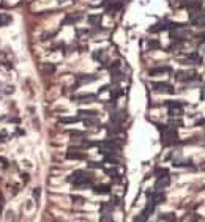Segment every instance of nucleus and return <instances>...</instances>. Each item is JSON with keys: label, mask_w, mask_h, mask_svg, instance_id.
<instances>
[{"label": "nucleus", "mask_w": 205, "mask_h": 222, "mask_svg": "<svg viewBox=\"0 0 205 222\" xmlns=\"http://www.w3.org/2000/svg\"><path fill=\"white\" fill-rule=\"evenodd\" d=\"M68 181L73 183L78 189H85V187L92 186L93 177H92V173H88L85 170H76L71 173V177H68Z\"/></svg>", "instance_id": "1"}, {"label": "nucleus", "mask_w": 205, "mask_h": 222, "mask_svg": "<svg viewBox=\"0 0 205 222\" xmlns=\"http://www.w3.org/2000/svg\"><path fill=\"white\" fill-rule=\"evenodd\" d=\"M160 129H161V139H163L164 145H170V143L178 140V134H177L175 128H172V126H160Z\"/></svg>", "instance_id": "2"}, {"label": "nucleus", "mask_w": 205, "mask_h": 222, "mask_svg": "<svg viewBox=\"0 0 205 222\" xmlns=\"http://www.w3.org/2000/svg\"><path fill=\"white\" fill-rule=\"evenodd\" d=\"M153 90H155L156 93H174V87L167 82H155V84H151Z\"/></svg>", "instance_id": "3"}, {"label": "nucleus", "mask_w": 205, "mask_h": 222, "mask_svg": "<svg viewBox=\"0 0 205 222\" xmlns=\"http://www.w3.org/2000/svg\"><path fill=\"white\" fill-rule=\"evenodd\" d=\"M167 107H169V115L170 117H178L183 113V107L180 103H175V101H169L167 103Z\"/></svg>", "instance_id": "4"}, {"label": "nucleus", "mask_w": 205, "mask_h": 222, "mask_svg": "<svg viewBox=\"0 0 205 222\" xmlns=\"http://www.w3.org/2000/svg\"><path fill=\"white\" fill-rule=\"evenodd\" d=\"M191 24L196 27H205V13H191Z\"/></svg>", "instance_id": "5"}, {"label": "nucleus", "mask_w": 205, "mask_h": 222, "mask_svg": "<svg viewBox=\"0 0 205 222\" xmlns=\"http://www.w3.org/2000/svg\"><path fill=\"white\" fill-rule=\"evenodd\" d=\"M182 63H191V65H200L202 63V55L199 52H193V54H188L186 58L182 62Z\"/></svg>", "instance_id": "6"}, {"label": "nucleus", "mask_w": 205, "mask_h": 222, "mask_svg": "<svg viewBox=\"0 0 205 222\" xmlns=\"http://www.w3.org/2000/svg\"><path fill=\"white\" fill-rule=\"evenodd\" d=\"M66 158L68 159H85L87 155L81 153V150H78V148H69L68 153H66Z\"/></svg>", "instance_id": "7"}, {"label": "nucleus", "mask_w": 205, "mask_h": 222, "mask_svg": "<svg viewBox=\"0 0 205 222\" xmlns=\"http://www.w3.org/2000/svg\"><path fill=\"white\" fill-rule=\"evenodd\" d=\"M126 118V112L125 110H114V112H111V120H112V123H123V120Z\"/></svg>", "instance_id": "8"}, {"label": "nucleus", "mask_w": 205, "mask_h": 222, "mask_svg": "<svg viewBox=\"0 0 205 222\" xmlns=\"http://www.w3.org/2000/svg\"><path fill=\"white\" fill-rule=\"evenodd\" d=\"M164 200H166V195H164L163 192H160V191H156L155 194L150 195V202H151L153 205H160V203H163Z\"/></svg>", "instance_id": "9"}, {"label": "nucleus", "mask_w": 205, "mask_h": 222, "mask_svg": "<svg viewBox=\"0 0 205 222\" xmlns=\"http://www.w3.org/2000/svg\"><path fill=\"white\" fill-rule=\"evenodd\" d=\"M95 99H96V95H92V93H88V95H79L78 98H76V101L81 103V104H87V103H92Z\"/></svg>", "instance_id": "10"}, {"label": "nucleus", "mask_w": 205, "mask_h": 222, "mask_svg": "<svg viewBox=\"0 0 205 222\" xmlns=\"http://www.w3.org/2000/svg\"><path fill=\"white\" fill-rule=\"evenodd\" d=\"M169 183H170L169 175H167V177H163V178H158V180H156V184H155V191H161V189L167 187Z\"/></svg>", "instance_id": "11"}, {"label": "nucleus", "mask_w": 205, "mask_h": 222, "mask_svg": "<svg viewBox=\"0 0 205 222\" xmlns=\"http://www.w3.org/2000/svg\"><path fill=\"white\" fill-rule=\"evenodd\" d=\"M164 72H170V68H169V66L153 68V69H150V76H158V74H164Z\"/></svg>", "instance_id": "12"}, {"label": "nucleus", "mask_w": 205, "mask_h": 222, "mask_svg": "<svg viewBox=\"0 0 205 222\" xmlns=\"http://www.w3.org/2000/svg\"><path fill=\"white\" fill-rule=\"evenodd\" d=\"M93 192L95 194H109L111 192V186H107V184H98V186L93 187Z\"/></svg>", "instance_id": "13"}, {"label": "nucleus", "mask_w": 205, "mask_h": 222, "mask_svg": "<svg viewBox=\"0 0 205 222\" xmlns=\"http://www.w3.org/2000/svg\"><path fill=\"white\" fill-rule=\"evenodd\" d=\"M78 117H79V118H92V117H96V112H95V110L81 109V110L78 112Z\"/></svg>", "instance_id": "14"}, {"label": "nucleus", "mask_w": 205, "mask_h": 222, "mask_svg": "<svg viewBox=\"0 0 205 222\" xmlns=\"http://www.w3.org/2000/svg\"><path fill=\"white\" fill-rule=\"evenodd\" d=\"M98 76H93V74H79L78 76V81L79 82H92V81H96Z\"/></svg>", "instance_id": "15"}, {"label": "nucleus", "mask_w": 205, "mask_h": 222, "mask_svg": "<svg viewBox=\"0 0 205 222\" xmlns=\"http://www.w3.org/2000/svg\"><path fill=\"white\" fill-rule=\"evenodd\" d=\"M41 71L44 74H52V72H55V65H52V63H43L41 65Z\"/></svg>", "instance_id": "16"}, {"label": "nucleus", "mask_w": 205, "mask_h": 222, "mask_svg": "<svg viewBox=\"0 0 205 222\" xmlns=\"http://www.w3.org/2000/svg\"><path fill=\"white\" fill-rule=\"evenodd\" d=\"M11 16L10 14H0V27H3V25H8V24L11 22Z\"/></svg>", "instance_id": "17"}, {"label": "nucleus", "mask_w": 205, "mask_h": 222, "mask_svg": "<svg viewBox=\"0 0 205 222\" xmlns=\"http://www.w3.org/2000/svg\"><path fill=\"white\" fill-rule=\"evenodd\" d=\"M84 121H85V126H87V128H93V126H98V125H99V121L95 120V117H92V118H84Z\"/></svg>", "instance_id": "18"}, {"label": "nucleus", "mask_w": 205, "mask_h": 222, "mask_svg": "<svg viewBox=\"0 0 205 222\" xmlns=\"http://www.w3.org/2000/svg\"><path fill=\"white\" fill-rule=\"evenodd\" d=\"M82 17V14H71L65 19V24H74V22H78L79 19Z\"/></svg>", "instance_id": "19"}, {"label": "nucleus", "mask_w": 205, "mask_h": 222, "mask_svg": "<svg viewBox=\"0 0 205 222\" xmlns=\"http://www.w3.org/2000/svg\"><path fill=\"white\" fill-rule=\"evenodd\" d=\"M99 22H101V16H99V14H92V16H88V24H92V25H98Z\"/></svg>", "instance_id": "20"}, {"label": "nucleus", "mask_w": 205, "mask_h": 222, "mask_svg": "<svg viewBox=\"0 0 205 222\" xmlns=\"http://www.w3.org/2000/svg\"><path fill=\"white\" fill-rule=\"evenodd\" d=\"M147 46H148V49H151V51H155V49H160V47H161L160 41H156V39H150V41L147 43Z\"/></svg>", "instance_id": "21"}, {"label": "nucleus", "mask_w": 205, "mask_h": 222, "mask_svg": "<svg viewBox=\"0 0 205 222\" xmlns=\"http://www.w3.org/2000/svg\"><path fill=\"white\" fill-rule=\"evenodd\" d=\"M167 175H169L167 169H156L155 170V177L156 178H163V177H167Z\"/></svg>", "instance_id": "22"}, {"label": "nucleus", "mask_w": 205, "mask_h": 222, "mask_svg": "<svg viewBox=\"0 0 205 222\" xmlns=\"http://www.w3.org/2000/svg\"><path fill=\"white\" fill-rule=\"evenodd\" d=\"M78 120H79V117H62L59 121L60 123H76Z\"/></svg>", "instance_id": "23"}, {"label": "nucleus", "mask_w": 205, "mask_h": 222, "mask_svg": "<svg viewBox=\"0 0 205 222\" xmlns=\"http://www.w3.org/2000/svg\"><path fill=\"white\" fill-rule=\"evenodd\" d=\"M160 219H161V220H167V222H175V216H174V214H166V213H164V214L160 216Z\"/></svg>", "instance_id": "24"}, {"label": "nucleus", "mask_w": 205, "mask_h": 222, "mask_svg": "<svg viewBox=\"0 0 205 222\" xmlns=\"http://www.w3.org/2000/svg\"><path fill=\"white\" fill-rule=\"evenodd\" d=\"M175 167H185V165H191V161H174Z\"/></svg>", "instance_id": "25"}, {"label": "nucleus", "mask_w": 205, "mask_h": 222, "mask_svg": "<svg viewBox=\"0 0 205 222\" xmlns=\"http://www.w3.org/2000/svg\"><path fill=\"white\" fill-rule=\"evenodd\" d=\"M106 173H107L111 178H117L118 172H117V169H106Z\"/></svg>", "instance_id": "26"}, {"label": "nucleus", "mask_w": 205, "mask_h": 222, "mask_svg": "<svg viewBox=\"0 0 205 222\" xmlns=\"http://www.w3.org/2000/svg\"><path fill=\"white\" fill-rule=\"evenodd\" d=\"M122 93H123V91H122L120 88H114V90H112V101H115V99H117V98H118Z\"/></svg>", "instance_id": "27"}, {"label": "nucleus", "mask_w": 205, "mask_h": 222, "mask_svg": "<svg viewBox=\"0 0 205 222\" xmlns=\"http://www.w3.org/2000/svg\"><path fill=\"white\" fill-rule=\"evenodd\" d=\"M71 199H73V202H74V203H84V199H82V197H78V195H73V197H71Z\"/></svg>", "instance_id": "28"}, {"label": "nucleus", "mask_w": 205, "mask_h": 222, "mask_svg": "<svg viewBox=\"0 0 205 222\" xmlns=\"http://www.w3.org/2000/svg\"><path fill=\"white\" fill-rule=\"evenodd\" d=\"M33 197H35V200L38 202V199H40V187H36V189L33 191Z\"/></svg>", "instance_id": "29"}, {"label": "nucleus", "mask_w": 205, "mask_h": 222, "mask_svg": "<svg viewBox=\"0 0 205 222\" xmlns=\"http://www.w3.org/2000/svg\"><path fill=\"white\" fill-rule=\"evenodd\" d=\"M200 99H202V101H205V85H203V87H200Z\"/></svg>", "instance_id": "30"}, {"label": "nucleus", "mask_w": 205, "mask_h": 222, "mask_svg": "<svg viewBox=\"0 0 205 222\" xmlns=\"http://www.w3.org/2000/svg\"><path fill=\"white\" fill-rule=\"evenodd\" d=\"M7 136H8V132H7V131H0V142L5 140V139H7Z\"/></svg>", "instance_id": "31"}, {"label": "nucleus", "mask_w": 205, "mask_h": 222, "mask_svg": "<svg viewBox=\"0 0 205 222\" xmlns=\"http://www.w3.org/2000/svg\"><path fill=\"white\" fill-rule=\"evenodd\" d=\"M109 88H111V87H109V85H102V87H101V88H99V91H98V93H102V91H107V90H109Z\"/></svg>", "instance_id": "32"}, {"label": "nucleus", "mask_w": 205, "mask_h": 222, "mask_svg": "<svg viewBox=\"0 0 205 222\" xmlns=\"http://www.w3.org/2000/svg\"><path fill=\"white\" fill-rule=\"evenodd\" d=\"M199 49L202 51V54H205V41H202V44L199 46ZM202 54H200V55H202Z\"/></svg>", "instance_id": "33"}]
</instances>
